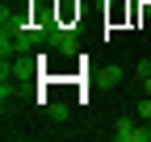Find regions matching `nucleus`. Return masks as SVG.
Returning <instances> with one entry per match:
<instances>
[{
  "mask_svg": "<svg viewBox=\"0 0 151 142\" xmlns=\"http://www.w3.org/2000/svg\"><path fill=\"white\" fill-rule=\"evenodd\" d=\"M46 113H50L55 121H67V117H71V109H67V104H50V109H46Z\"/></svg>",
  "mask_w": 151,
  "mask_h": 142,
  "instance_id": "5",
  "label": "nucleus"
},
{
  "mask_svg": "<svg viewBox=\"0 0 151 142\" xmlns=\"http://www.w3.org/2000/svg\"><path fill=\"white\" fill-rule=\"evenodd\" d=\"M134 75H139V84L151 75V63H147V59H143V63H134Z\"/></svg>",
  "mask_w": 151,
  "mask_h": 142,
  "instance_id": "6",
  "label": "nucleus"
},
{
  "mask_svg": "<svg viewBox=\"0 0 151 142\" xmlns=\"http://www.w3.org/2000/svg\"><path fill=\"white\" fill-rule=\"evenodd\" d=\"M143 96H151V75H147V80H143Z\"/></svg>",
  "mask_w": 151,
  "mask_h": 142,
  "instance_id": "7",
  "label": "nucleus"
},
{
  "mask_svg": "<svg viewBox=\"0 0 151 142\" xmlns=\"http://www.w3.org/2000/svg\"><path fill=\"white\" fill-rule=\"evenodd\" d=\"M0 25H4V29H21V25H29L25 21V4H4V9H0Z\"/></svg>",
  "mask_w": 151,
  "mask_h": 142,
  "instance_id": "3",
  "label": "nucleus"
},
{
  "mask_svg": "<svg viewBox=\"0 0 151 142\" xmlns=\"http://www.w3.org/2000/svg\"><path fill=\"white\" fill-rule=\"evenodd\" d=\"M101 80H105V84L113 88V84H122V80H126V71H122V67H113V63H109V67H105V75H101Z\"/></svg>",
  "mask_w": 151,
  "mask_h": 142,
  "instance_id": "4",
  "label": "nucleus"
},
{
  "mask_svg": "<svg viewBox=\"0 0 151 142\" xmlns=\"http://www.w3.org/2000/svg\"><path fill=\"white\" fill-rule=\"evenodd\" d=\"M147 126H151V121H147Z\"/></svg>",
  "mask_w": 151,
  "mask_h": 142,
  "instance_id": "8",
  "label": "nucleus"
},
{
  "mask_svg": "<svg viewBox=\"0 0 151 142\" xmlns=\"http://www.w3.org/2000/svg\"><path fill=\"white\" fill-rule=\"evenodd\" d=\"M50 42L63 50V55H76V50H80V42H76V33L67 29V25H50Z\"/></svg>",
  "mask_w": 151,
  "mask_h": 142,
  "instance_id": "2",
  "label": "nucleus"
},
{
  "mask_svg": "<svg viewBox=\"0 0 151 142\" xmlns=\"http://www.w3.org/2000/svg\"><path fill=\"white\" fill-rule=\"evenodd\" d=\"M113 138L118 142H151V126L134 121V117H118L113 121Z\"/></svg>",
  "mask_w": 151,
  "mask_h": 142,
  "instance_id": "1",
  "label": "nucleus"
}]
</instances>
